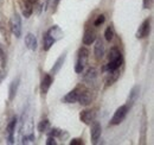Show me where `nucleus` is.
<instances>
[{
	"label": "nucleus",
	"mask_w": 154,
	"mask_h": 145,
	"mask_svg": "<svg viewBox=\"0 0 154 145\" xmlns=\"http://www.w3.org/2000/svg\"><path fill=\"white\" fill-rule=\"evenodd\" d=\"M50 128V121L48 119H43L38 124V131L39 132H46Z\"/></svg>",
	"instance_id": "23"
},
{
	"label": "nucleus",
	"mask_w": 154,
	"mask_h": 145,
	"mask_svg": "<svg viewBox=\"0 0 154 145\" xmlns=\"http://www.w3.org/2000/svg\"><path fill=\"white\" fill-rule=\"evenodd\" d=\"M88 58H89V50L87 48H81L78 50V55H77V64H81V66H85L87 62H88Z\"/></svg>",
	"instance_id": "15"
},
{
	"label": "nucleus",
	"mask_w": 154,
	"mask_h": 145,
	"mask_svg": "<svg viewBox=\"0 0 154 145\" xmlns=\"http://www.w3.org/2000/svg\"><path fill=\"white\" fill-rule=\"evenodd\" d=\"M0 29H1V24H0Z\"/></svg>",
	"instance_id": "34"
},
{
	"label": "nucleus",
	"mask_w": 154,
	"mask_h": 145,
	"mask_svg": "<svg viewBox=\"0 0 154 145\" xmlns=\"http://www.w3.org/2000/svg\"><path fill=\"white\" fill-rule=\"evenodd\" d=\"M129 111L128 105H122L115 111L113 118L110 119V125H120L127 117V113Z\"/></svg>",
	"instance_id": "2"
},
{
	"label": "nucleus",
	"mask_w": 154,
	"mask_h": 145,
	"mask_svg": "<svg viewBox=\"0 0 154 145\" xmlns=\"http://www.w3.org/2000/svg\"><path fill=\"white\" fill-rule=\"evenodd\" d=\"M57 144V142H56V138L55 137H49L48 138V140H46V145H56Z\"/></svg>",
	"instance_id": "30"
},
{
	"label": "nucleus",
	"mask_w": 154,
	"mask_h": 145,
	"mask_svg": "<svg viewBox=\"0 0 154 145\" xmlns=\"http://www.w3.org/2000/svg\"><path fill=\"white\" fill-rule=\"evenodd\" d=\"M78 92H79V87H76L75 89H72L71 92H69L63 99L62 101L65 104H75L78 100Z\"/></svg>",
	"instance_id": "14"
},
{
	"label": "nucleus",
	"mask_w": 154,
	"mask_h": 145,
	"mask_svg": "<svg viewBox=\"0 0 154 145\" xmlns=\"http://www.w3.org/2000/svg\"><path fill=\"white\" fill-rule=\"evenodd\" d=\"M16 125H17V118L13 117L11 119V121L8 123V125L6 127V136H7V140L8 143H13L14 142V130H16Z\"/></svg>",
	"instance_id": "7"
},
{
	"label": "nucleus",
	"mask_w": 154,
	"mask_h": 145,
	"mask_svg": "<svg viewBox=\"0 0 154 145\" xmlns=\"http://www.w3.org/2000/svg\"><path fill=\"white\" fill-rule=\"evenodd\" d=\"M95 39H96V32L91 27H87L84 30V35H83V44L90 45L95 42Z\"/></svg>",
	"instance_id": "10"
},
{
	"label": "nucleus",
	"mask_w": 154,
	"mask_h": 145,
	"mask_svg": "<svg viewBox=\"0 0 154 145\" xmlns=\"http://www.w3.org/2000/svg\"><path fill=\"white\" fill-rule=\"evenodd\" d=\"M46 34H48L50 37H52V38L55 39V42H57V40L62 39V38L64 37L63 30H62L58 25H54V26H51V27L48 30V32H46Z\"/></svg>",
	"instance_id": "13"
},
{
	"label": "nucleus",
	"mask_w": 154,
	"mask_h": 145,
	"mask_svg": "<svg viewBox=\"0 0 154 145\" xmlns=\"http://www.w3.org/2000/svg\"><path fill=\"white\" fill-rule=\"evenodd\" d=\"M93 101V96H91V92L87 88L79 87V92H78V100L77 102H79L82 106H88L90 105Z\"/></svg>",
	"instance_id": "4"
},
{
	"label": "nucleus",
	"mask_w": 154,
	"mask_h": 145,
	"mask_svg": "<svg viewBox=\"0 0 154 145\" xmlns=\"http://www.w3.org/2000/svg\"><path fill=\"white\" fill-rule=\"evenodd\" d=\"M54 43H55V39L52 37H50L48 34H44V36H43V49L45 51L50 50V48L54 45Z\"/></svg>",
	"instance_id": "21"
},
{
	"label": "nucleus",
	"mask_w": 154,
	"mask_h": 145,
	"mask_svg": "<svg viewBox=\"0 0 154 145\" xmlns=\"http://www.w3.org/2000/svg\"><path fill=\"white\" fill-rule=\"evenodd\" d=\"M95 117H96L95 112L90 111V109H85V111H82L79 113V119L85 125H91V123L95 120Z\"/></svg>",
	"instance_id": "6"
},
{
	"label": "nucleus",
	"mask_w": 154,
	"mask_h": 145,
	"mask_svg": "<svg viewBox=\"0 0 154 145\" xmlns=\"http://www.w3.org/2000/svg\"><path fill=\"white\" fill-rule=\"evenodd\" d=\"M152 2H153V0H143V8H151V6H152Z\"/></svg>",
	"instance_id": "31"
},
{
	"label": "nucleus",
	"mask_w": 154,
	"mask_h": 145,
	"mask_svg": "<svg viewBox=\"0 0 154 145\" xmlns=\"http://www.w3.org/2000/svg\"><path fill=\"white\" fill-rule=\"evenodd\" d=\"M96 43H95V48H94V54H95V58L97 61H101L104 56V44L102 42L101 38L95 39Z\"/></svg>",
	"instance_id": "12"
},
{
	"label": "nucleus",
	"mask_w": 154,
	"mask_h": 145,
	"mask_svg": "<svg viewBox=\"0 0 154 145\" xmlns=\"http://www.w3.org/2000/svg\"><path fill=\"white\" fill-rule=\"evenodd\" d=\"M6 66V54L2 49V47L0 45V67H5Z\"/></svg>",
	"instance_id": "25"
},
{
	"label": "nucleus",
	"mask_w": 154,
	"mask_h": 145,
	"mask_svg": "<svg viewBox=\"0 0 154 145\" xmlns=\"http://www.w3.org/2000/svg\"><path fill=\"white\" fill-rule=\"evenodd\" d=\"M83 140L81 138H74L72 140H70V145H82Z\"/></svg>",
	"instance_id": "29"
},
{
	"label": "nucleus",
	"mask_w": 154,
	"mask_h": 145,
	"mask_svg": "<svg viewBox=\"0 0 154 145\" xmlns=\"http://www.w3.org/2000/svg\"><path fill=\"white\" fill-rule=\"evenodd\" d=\"M104 20H106V17H104V14H100V16H97V18L95 19V21H94V25H95V26H101V25L104 23Z\"/></svg>",
	"instance_id": "26"
},
{
	"label": "nucleus",
	"mask_w": 154,
	"mask_h": 145,
	"mask_svg": "<svg viewBox=\"0 0 154 145\" xmlns=\"http://www.w3.org/2000/svg\"><path fill=\"white\" fill-rule=\"evenodd\" d=\"M139 95H140V87L139 86H134L133 88H132V91L129 93V95H128V107H131V106H133L135 104V101L137 100V98H139Z\"/></svg>",
	"instance_id": "17"
},
{
	"label": "nucleus",
	"mask_w": 154,
	"mask_h": 145,
	"mask_svg": "<svg viewBox=\"0 0 154 145\" xmlns=\"http://www.w3.org/2000/svg\"><path fill=\"white\" fill-rule=\"evenodd\" d=\"M59 1L60 0H48V2L50 4V7H52L54 11L56 10V7H57V5L59 4Z\"/></svg>",
	"instance_id": "28"
},
{
	"label": "nucleus",
	"mask_w": 154,
	"mask_h": 145,
	"mask_svg": "<svg viewBox=\"0 0 154 145\" xmlns=\"http://www.w3.org/2000/svg\"><path fill=\"white\" fill-rule=\"evenodd\" d=\"M91 131H90V137H91V140L93 143H96L97 140L100 139L101 137V133H102V127H101V124L98 121H93L91 123Z\"/></svg>",
	"instance_id": "9"
},
{
	"label": "nucleus",
	"mask_w": 154,
	"mask_h": 145,
	"mask_svg": "<svg viewBox=\"0 0 154 145\" xmlns=\"http://www.w3.org/2000/svg\"><path fill=\"white\" fill-rule=\"evenodd\" d=\"M96 77H97V70L95 68H90L87 74L84 75V80L88 82V83H93L96 81Z\"/></svg>",
	"instance_id": "22"
},
{
	"label": "nucleus",
	"mask_w": 154,
	"mask_h": 145,
	"mask_svg": "<svg viewBox=\"0 0 154 145\" xmlns=\"http://www.w3.org/2000/svg\"><path fill=\"white\" fill-rule=\"evenodd\" d=\"M104 38H106L108 42L113 40V38H114V29H113L112 26H108V27L106 29V31H104Z\"/></svg>",
	"instance_id": "24"
},
{
	"label": "nucleus",
	"mask_w": 154,
	"mask_h": 145,
	"mask_svg": "<svg viewBox=\"0 0 154 145\" xmlns=\"http://www.w3.org/2000/svg\"><path fill=\"white\" fill-rule=\"evenodd\" d=\"M25 45L32 51L37 49V38L33 34H27L25 36Z\"/></svg>",
	"instance_id": "16"
},
{
	"label": "nucleus",
	"mask_w": 154,
	"mask_h": 145,
	"mask_svg": "<svg viewBox=\"0 0 154 145\" xmlns=\"http://www.w3.org/2000/svg\"><path fill=\"white\" fill-rule=\"evenodd\" d=\"M52 83V75L51 74H45L42 79V83H40V92L43 94H46Z\"/></svg>",
	"instance_id": "11"
},
{
	"label": "nucleus",
	"mask_w": 154,
	"mask_h": 145,
	"mask_svg": "<svg viewBox=\"0 0 154 145\" xmlns=\"http://www.w3.org/2000/svg\"><path fill=\"white\" fill-rule=\"evenodd\" d=\"M106 72H107V85H113L116 80L119 79V76H120V69Z\"/></svg>",
	"instance_id": "20"
},
{
	"label": "nucleus",
	"mask_w": 154,
	"mask_h": 145,
	"mask_svg": "<svg viewBox=\"0 0 154 145\" xmlns=\"http://www.w3.org/2000/svg\"><path fill=\"white\" fill-rule=\"evenodd\" d=\"M122 63H123V56L121 54V51L116 47H113L109 51L108 63L103 67V72H112V70L120 69Z\"/></svg>",
	"instance_id": "1"
},
{
	"label": "nucleus",
	"mask_w": 154,
	"mask_h": 145,
	"mask_svg": "<svg viewBox=\"0 0 154 145\" xmlns=\"http://www.w3.org/2000/svg\"><path fill=\"white\" fill-rule=\"evenodd\" d=\"M65 57H66V54H65V53L58 57L57 61H56V63H55L54 67L51 68V72H50L51 75H56V74L60 70V68L63 67V63H64V61H65Z\"/></svg>",
	"instance_id": "19"
},
{
	"label": "nucleus",
	"mask_w": 154,
	"mask_h": 145,
	"mask_svg": "<svg viewBox=\"0 0 154 145\" xmlns=\"http://www.w3.org/2000/svg\"><path fill=\"white\" fill-rule=\"evenodd\" d=\"M62 133H63V131L59 130V128H52V130L50 131V136H51V137H55V138L62 137Z\"/></svg>",
	"instance_id": "27"
},
{
	"label": "nucleus",
	"mask_w": 154,
	"mask_h": 145,
	"mask_svg": "<svg viewBox=\"0 0 154 145\" xmlns=\"http://www.w3.org/2000/svg\"><path fill=\"white\" fill-rule=\"evenodd\" d=\"M20 6H21L23 16L25 18H30L32 12H33V2H31L30 0H21L20 1Z\"/></svg>",
	"instance_id": "8"
},
{
	"label": "nucleus",
	"mask_w": 154,
	"mask_h": 145,
	"mask_svg": "<svg viewBox=\"0 0 154 145\" xmlns=\"http://www.w3.org/2000/svg\"><path fill=\"white\" fill-rule=\"evenodd\" d=\"M10 30L16 37L19 38L21 36V19L17 12H14L10 19Z\"/></svg>",
	"instance_id": "3"
},
{
	"label": "nucleus",
	"mask_w": 154,
	"mask_h": 145,
	"mask_svg": "<svg viewBox=\"0 0 154 145\" xmlns=\"http://www.w3.org/2000/svg\"><path fill=\"white\" fill-rule=\"evenodd\" d=\"M30 1H31V2H33V4H35V2H36V1H38V0H30Z\"/></svg>",
	"instance_id": "33"
},
{
	"label": "nucleus",
	"mask_w": 154,
	"mask_h": 145,
	"mask_svg": "<svg viewBox=\"0 0 154 145\" xmlns=\"http://www.w3.org/2000/svg\"><path fill=\"white\" fill-rule=\"evenodd\" d=\"M151 31V19L147 18L142 21V24L139 26L137 32H136V37L137 38H145L149 35Z\"/></svg>",
	"instance_id": "5"
},
{
	"label": "nucleus",
	"mask_w": 154,
	"mask_h": 145,
	"mask_svg": "<svg viewBox=\"0 0 154 145\" xmlns=\"http://www.w3.org/2000/svg\"><path fill=\"white\" fill-rule=\"evenodd\" d=\"M19 82H20V77L14 79L11 85H10V91H8V99L12 101L14 98H16V94L18 92V87H19Z\"/></svg>",
	"instance_id": "18"
},
{
	"label": "nucleus",
	"mask_w": 154,
	"mask_h": 145,
	"mask_svg": "<svg viewBox=\"0 0 154 145\" xmlns=\"http://www.w3.org/2000/svg\"><path fill=\"white\" fill-rule=\"evenodd\" d=\"M4 77H5V72H2V70H0V83H1V81L4 80Z\"/></svg>",
	"instance_id": "32"
}]
</instances>
